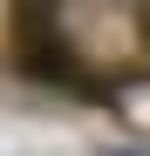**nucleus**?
<instances>
[{"instance_id": "obj_1", "label": "nucleus", "mask_w": 150, "mask_h": 156, "mask_svg": "<svg viewBox=\"0 0 150 156\" xmlns=\"http://www.w3.org/2000/svg\"><path fill=\"white\" fill-rule=\"evenodd\" d=\"M7 14H14V41H21V55H28V68H62L48 48H55V20H62V0H7Z\"/></svg>"}, {"instance_id": "obj_2", "label": "nucleus", "mask_w": 150, "mask_h": 156, "mask_svg": "<svg viewBox=\"0 0 150 156\" xmlns=\"http://www.w3.org/2000/svg\"><path fill=\"white\" fill-rule=\"evenodd\" d=\"M143 48H150V7H143Z\"/></svg>"}]
</instances>
